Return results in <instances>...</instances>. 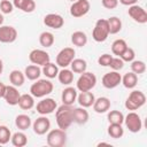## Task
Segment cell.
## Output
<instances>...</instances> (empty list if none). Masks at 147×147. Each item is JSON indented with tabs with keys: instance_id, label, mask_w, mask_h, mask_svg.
I'll return each mask as SVG.
<instances>
[{
	"instance_id": "cell-1",
	"label": "cell",
	"mask_w": 147,
	"mask_h": 147,
	"mask_svg": "<svg viewBox=\"0 0 147 147\" xmlns=\"http://www.w3.org/2000/svg\"><path fill=\"white\" fill-rule=\"evenodd\" d=\"M55 119L60 129L67 130L74 123V107L69 105H62L56 108Z\"/></svg>"
},
{
	"instance_id": "cell-2",
	"label": "cell",
	"mask_w": 147,
	"mask_h": 147,
	"mask_svg": "<svg viewBox=\"0 0 147 147\" xmlns=\"http://www.w3.org/2000/svg\"><path fill=\"white\" fill-rule=\"evenodd\" d=\"M54 85L49 79H37L30 87V94L34 98H44L53 92Z\"/></svg>"
},
{
	"instance_id": "cell-3",
	"label": "cell",
	"mask_w": 147,
	"mask_h": 147,
	"mask_svg": "<svg viewBox=\"0 0 147 147\" xmlns=\"http://www.w3.org/2000/svg\"><path fill=\"white\" fill-rule=\"evenodd\" d=\"M46 141L49 147H63L67 142L65 130H62L59 127V129H53V130L48 131Z\"/></svg>"
},
{
	"instance_id": "cell-4",
	"label": "cell",
	"mask_w": 147,
	"mask_h": 147,
	"mask_svg": "<svg viewBox=\"0 0 147 147\" xmlns=\"http://www.w3.org/2000/svg\"><path fill=\"white\" fill-rule=\"evenodd\" d=\"M95 85H96V76L93 72L84 71L83 74H80L79 78L77 79L76 88L79 92H85V91H91Z\"/></svg>"
},
{
	"instance_id": "cell-5",
	"label": "cell",
	"mask_w": 147,
	"mask_h": 147,
	"mask_svg": "<svg viewBox=\"0 0 147 147\" xmlns=\"http://www.w3.org/2000/svg\"><path fill=\"white\" fill-rule=\"evenodd\" d=\"M145 103H146V95L141 91L134 90L126 98V100H125V108L127 110L134 111V110L141 108Z\"/></svg>"
},
{
	"instance_id": "cell-6",
	"label": "cell",
	"mask_w": 147,
	"mask_h": 147,
	"mask_svg": "<svg viewBox=\"0 0 147 147\" xmlns=\"http://www.w3.org/2000/svg\"><path fill=\"white\" fill-rule=\"evenodd\" d=\"M109 36V28L108 22L106 18H99L95 22L94 29L92 31V37L96 42H103L107 40Z\"/></svg>"
},
{
	"instance_id": "cell-7",
	"label": "cell",
	"mask_w": 147,
	"mask_h": 147,
	"mask_svg": "<svg viewBox=\"0 0 147 147\" xmlns=\"http://www.w3.org/2000/svg\"><path fill=\"white\" fill-rule=\"evenodd\" d=\"M76 52L72 47H64L62 48L57 55H56V64L57 67L61 68H67L70 65V63L72 62V60L75 59Z\"/></svg>"
},
{
	"instance_id": "cell-8",
	"label": "cell",
	"mask_w": 147,
	"mask_h": 147,
	"mask_svg": "<svg viewBox=\"0 0 147 147\" xmlns=\"http://www.w3.org/2000/svg\"><path fill=\"white\" fill-rule=\"evenodd\" d=\"M91 9V3L88 0H76L70 6V15L79 18L85 16Z\"/></svg>"
},
{
	"instance_id": "cell-9",
	"label": "cell",
	"mask_w": 147,
	"mask_h": 147,
	"mask_svg": "<svg viewBox=\"0 0 147 147\" xmlns=\"http://www.w3.org/2000/svg\"><path fill=\"white\" fill-rule=\"evenodd\" d=\"M124 123L129 131L132 133H138L142 129V121L140 116L134 111H130L126 116H124Z\"/></svg>"
},
{
	"instance_id": "cell-10",
	"label": "cell",
	"mask_w": 147,
	"mask_h": 147,
	"mask_svg": "<svg viewBox=\"0 0 147 147\" xmlns=\"http://www.w3.org/2000/svg\"><path fill=\"white\" fill-rule=\"evenodd\" d=\"M129 16L137 23L139 24H145L147 23V11L145 10L144 7L139 5H132L127 9Z\"/></svg>"
},
{
	"instance_id": "cell-11",
	"label": "cell",
	"mask_w": 147,
	"mask_h": 147,
	"mask_svg": "<svg viewBox=\"0 0 147 147\" xmlns=\"http://www.w3.org/2000/svg\"><path fill=\"white\" fill-rule=\"evenodd\" d=\"M29 60L32 64H37L39 67H42V65H45L46 63H48L51 61V57H49V54L46 51L36 48V49H32L30 52Z\"/></svg>"
},
{
	"instance_id": "cell-12",
	"label": "cell",
	"mask_w": 147,
	"mask_h": 147,
	"mask_svg": "<svg viewBox=\"0 0 147 147\" xmlns=\"http://www.w3.org/2000/svg\"><path fill=\"white\" fill-rule=\"evenodd\" d=\"M56 108H57L56 101L52 98H45V99L40 100L36 106L37 113L40 115H49V114L54 113V110H56Z\"/></svg>"
},
{
	"instance_id": "cell-13",
	"label": "cell",
	"mask_w": 147,
	"mask_h": 147,
	"mask_svg": "<svg viewBox=\"0 0 147 147\" xmlns=\"http://www.w3.org/2000/svg\"><path fill=\"white\" fill-rule=\"evenodd\" d=\"M101 82H102V85H103L106 88L111 90V88L117 87V86L121 84V82H122V76H121V74H119L118 71L113 70V71H109V72L105 74Z\"/></svg>"
},
{
	"instance_id": "cell-14",
	"label": "cell",
	"mask_w": 147,
	"mask_h": 147,
	"mask_svg": "<svg viewBox=\"0 0 147 147\" xmlns=\"http://www.w3.org/2000/svg\"><path fill=\"white\" fill-rule=\"evenodd\" d=\"M32 129L33 132L38 136L46 134L51 129V121L46 117V115H41L37 119H34V122L32 123Z\"/></svg>"
},
{
	"instance_id": "cell-15",
	"label": "cell",
	"mask_w": 147,
	"mask_h": 147,
	"mask_svg": "<svg viewBox=\"0 0 147 147\" xmlns=\"http://www.w3.org/2000/svg\"><path fill=\"white\" fill-rule=\"evenodd\" d=\"M17 38V30L11 25H1L0 26V42L10 44L14 42Z\"/></svg>"
},
{
	"instance_id": "cell-16",
	"label": "cell",
	"mask_w": 147,
	"mask_h": 147,
	"mask_svg": "<svg viewBox=\"0 0 147 147\" xmlns=\"http://www.w3.org/2000/svg\"><path fill=\"white\" fill-rule=\"evenodd\" d=\"M44 24L51 29H61L64 24V18L60 15V14H55V13H51V14H47L45 15L44 20H42Z\"/></svg>"
},
{
	"instance_id": "cell-17",
	"label": "cell",
	"mask_w": 147,
	"mask_h": 147,
	"mask_svg": "<svg viewBox=\"0 0 147 147\" xmlns=\"http://www.w3.org/2000/svg\"><path fill=\"white\" fill-rule=\"evenodd\" d=\"M20 96H21V93L18 92V90H17L16 86H14V85H8V86L6 87V92H5L3 99H5V101H6L9 106H16V105H18Z\"/></svg>"
},
{
	"instance_id": "cell-18",
	"label": "cell",
	"mask_w": 147,
	"mask_h": 147,
	"mask_svg": "<svg viewBox=\"0 0 147 147\" xmlns=\"http://www.w3.org/2000/svg\"><path fill=\"white\" fill-rule=\"evenodd\" d=\"M77 95H78L77 88L71 87V86L65 87V88L62 91V94H61V99H62L63 105L72 106V105L75 103V101L77 100Z\"/></svg>"
},
{
	"instance_id": "cell-19",
	"label": "cell",
	"mask_w": 147,
	"mask_h": 147,
	"mask_svg": "<svg viewBox=\"0 0 147 147\" xmlns=\"http://www.w3.org/2000/svg\"><path fill=\"white\" fill-rule=\"evenodd\" d=\"M110 100L107 98V96H100L98 99L94 100L92 107H93V110L98 114H103V113H107L109 109H110Z\"/></svg>"
},
{
	"instance_id": "cell-20",
	"label": "cell",
	"mask_w": 147,
	"mask_h": 147,
	"mask_svg": "<svg viewBox=\"0 0 147 147\" xmlns=\"http://www.w3.org/2000/svg\"><path fill=\"white\" fill-rule=\"evenodd\" d=\"M94 100H95L94 94L91 91H85V92H80L77 95V100L76 101H78V103H79L80 107L88 108V107H92Z\"/></svg>"
},
{
	"instance_id": "cell-21",
	"label": "cell",
	"mask_w": 147,
	"mask_h": 147,
	"mask_svg": "<svg viewBox=\"0 0 147 147\" xmlns=\"http://www.w3.org/2000/svg\"><path fill=\"white\" fill-rule=\"evenodd\" d=\"M90 118L88 111L86 110V108L84 107H78V108H74V123L78 124V125H84L87 123Z\"/></svg>"
},
{
	"instance_id": "cell-22",
	"label": "cell",
	"mask_w": 147,
	"mask_h": 147,
	"mask_svg": "<svg viewBox=\"0 0 147 147\" xmlns=\"http://www.w3.org/2000/svg\"><path fill=\"white\" fill-rule=\"evenodd\" d=\"M13 5L15 8L24 13H32L36 9L34 0H13Z\"/></svg>"
},
{
	"instance_id": "cell-23",
	"label": "cell",
	"mask_w": 147,
	"mask_h": 147,
	"mask_svg": "<svg viewBox=\"0 0 147 147\" xmlns=\"http://www.w3.org/2000/svg\"><path fill=\"white\" fill-rule=\"evenodd\" d=\"M9 82L11 85H14L16 87H21L25 82L24 72H22L21 70H17V69L11 70L9 74Z\"/></svg>"
},
{
	"instance_id": "cell-24",
	"label": "cell",
	"mask_w": 147,
	"mask_h": 147,
	"mask_svg": "<svg viewBox=\"0 0 147 147\" xmlns=\"http://www.w3.org/2000/svg\"><path fill=\"white\" fill-rule=\"evenodd\" d=\"M18 106L23 110H30L34 107V96L32 94H21L18 100Z\"/></svg>"
},
{
	"instance_id": "cell-25",
	"label": "cell",
	"mask_w": 147,
	"mask_h": 147,
	"mask_svg": "<svg viewBox=\"0 0 147 147\" xmlns=\"http://www.w3.org/2000/svg\"><path fill=\"white\" fill-rule=\"evenodd\" d=\"M57 78H59V82L61 84H63V85H70L74 82V72H72L71 69L62 68L61 70H59Z\"/></svg>"
},
{
	"instance_id": "cell-26",
	"label": "cell",
	"mask_w": 147,
	"mask_h": 147,
	"mask_svg": "<svg viewBox=\"0 0 147 147\" xmlns=\"http://www.w3.org/2000/svg\"><path fill=\"white\" fill-rule=\"evenodd\" d=\"M41 75V69L37 64H30L24 70V76L29 80H37Z\"/></svg>"
},
{
	"instance_id": "cell-27",
	"label": "cell",
	"mask_w": 147,
	"mask_h": 147,
	"mask_svg": "<svg viewBox=\"0 0 147 147\" xmlns=\"http://www.w3.org/2000/svg\"><path fill=\"white\" fill-rule=\"evenodd\" d=\"M121 83L123 84V86L125 88H129V90L134 88L137 86V84H138V75H136L132 71L131 72H126L122 77V82Z\"/></svg>"
},
{
	"instance_id": "cell-28",
	"label": "cell",
	"mask_w": 147,
	"mask_h": 147,
	"mask_svg": "<svg viewBox=\"0 0 147 147\" xmlns=\"http://www.w3.org/2000/svg\"><path fill=\"white\" fill-rule=\"evenodd\" d=\"M15 125L17 129L24 131V130H28L32 125V122H31L30 116H28L25 114H20L15 118Z\"/></svg>"
},
{
	"instance_id": "cell-29",
	"label": "cell",
	"mask_w": 147,
	"mask_h": 147,
	"mask_svg": "<svg viewBox=\"0 0 147 147\" xmlns=\"http://www.w3.org/2000/svg\"><path fill=\"white\" fill-rule=\"evenodd\" d=\"M41 72H42L48 79H52V78L57 77V74H59V67H57L56 63H52V62L49 61L48 63H46L45 65H42Z\"/></svg>"
},
{
	"instance_id": "cell-30",
	"label": "cell",
	"mask_w": 147,
	"mask_h": 147,
	"mask_svg": "<svg viewBox=\"0 0 147 147\" xmlns=\"http://www.w3.org/2000/svg\"><path fill=\"white\" fill-rule=\"evenodd\" d=\"M71 42L77 47H83L87 44V36L83 31H75L71 34Z\"/></svg>"
},
{
	"instance_id": "cell-31",
	"label": "cell",
	"mask_w": 147,
	"mask_h": 147,
	"mask_svg": "<svg viewBox=\"0 0 147 147\" xmlns=\"http://www.w3.org/2000/svg\"><path fill=\"white\" fill-rule=\"evenodd\" d=\"M108 28H109V34H116L122 30V21L117 16H111L107 20Z\"/></svg>"
},
{
	"instance_id": "cell-32",
	"label": "cell",
	"mask_w": 147,
	"mask_h": 147,
	"mask_svg": "<svg viewBox=\"0 0 147 147\" xmlns=\"http://www.w3.org/2000/svg\"><path fill=\"white\" fill-rule=\"evenodd\" d=\"M10 141L15 147H24L28 144V137L24 132H15L11 134Z\"/></svg>"
},
{
	"instance_id": "cell-33",
	"label": "cell",
	"mask_w": 147,
	"mask_h": 147,
	"mask_svg": "<svg viewBox=\"0 0 147 147\" xmlns=\"http://www.w3.org/2000/svg\"><path fill=\"white\" fill-rule=\"evenodd\" d=\"M71 70L75 74H83L87 69V62L84 59H74L70 63Z\"/></svg>"
},
{
	"instance_id": "cell-34",
	"label": "cell",
	"mask_w": 147,
	"mask_h": 147,
	"mask_svg": "<svg viewBox=\"0 0 147 147\" xmlns=\"http://www.w3.org/2000/svg\"><path fill=\"white\" fill-rule=\"evenodd\" d=\"M54 41H55L54 34L52 32H49V31H44L39 36V42H40V45L42 47H46V48L51 47V46H53Z\"/></svg>"
},
{
	"instance_id": "cell-35",
	"label": "cell",
	"mask_w": 147,
	"mask_h": 147,
	"mask_svg": "<svg viewBox=\"0 0 147 147\" xmlns=\"http://www.w3.org/2000/svg\"><path fill=\"white\" fill-rule=\"evenodd\" d=\"M107 118L110 124H123L124 123V115L119 110H110L107 115Z\"/></svg>"
},
{
	"instance_id": "cell-36",
	"label": "cell",
	"mask_w": 147,
	"mask_h": 147,
	"mask_svg": "<svg viewBox=\"0 0 147 147\" xmlns=\"http://www.w3.org/2000/svg\"><path fill=\"white\" fill-rule=\"evenodd\" d=\"M126 47H127V44H126V41H125L124 39H116V40L111 44V52H113L114 55L119 56V55L124 52V49H125Z\"/></svg>"
},
{
	"instance_id": "cell-37",
	"label": "cell",
	"mask_w": 147,
	"mask_h": 147,
	"mask_svg": "<svg viewBox=\"0 0 147 147\" xmlns=\"http://www.w3.org/2000/svg\"><path fill=\"white\" fill-rule=\"evenodd\" d=\"M108 134L114 138V139H118L122 138L124 134V129L122 127V124H110L108 126Z\"/></svg>"
},
{
	"instance_id": "cell-38",
	"label": "cell",
	"mask_w": 147,
	"mask_h": 147,
	"mask_svg": "<svg viewBox=\"0 0 147 147\" xmlns=\"http://www.w3.org/2000/svg\"><path fill=\"white\" fill-rule=\"evenodd\" d=\"M131 70L136 75L144 74L146 71V63L144 61H140V60H133L131 62Z\"/></svg>"
},
{
	"instance_id": "cell-39",
	"label": "cell",
	"mask_w": 147,
	"mask_h": 147,
	"mask_svg": "<svg viewBox=\"0 0 147 147\" xmlns=\"http://www.w3.org/2000/svg\"><path fill=\"white\" fill-rule=\"evenodd\" d=\"M11 138V132L6 125L0 124V145H6Z\"/></svg>"
},
{
	"instance_id": "cell-40",
	"label": "cell",
	"mask_w": 147,
	"mask_h": 147,
	"mask_svg": "<svg viewBox=\"0 0 147 147\" xmlns=\"http://www.w3.org/2000/svg\"><path fill=\"white\" fill-rule=\"evenodd\" d=\"M119 57L124 61V62H132L133 60H134V57H136V53H134V51L131 48V47H126L125 49H124V52L119 55Z\"/></svg>"
},
{
	"instance_id": "cell-41",
	"label": "cell",
	"mask_w": 147,
	"mask_h": 147,
	"mask_svg": "<svg viewBox=\"0 0 147 147\" xmlns=\"http://www.w3.org/2000/svg\"><path fill=\"white\" fill-rule=\"evenodd\" d=\"M14 9V5L13 2H10V0H1L0 1V11L2 14H10Z\"/></svg>"
},
{
	"instance_id": "cell-42",
	"label": "cell",
	"mask_w": 147,
	"mask_h": 147,
	"mask_svg": "<svg viewBox=\"0 0 147 147\" xmlns=\"http://www.w3.org/2000/svg\"><path fill=\"white\" fill-rule=\"evenodd\" d=\"M109 67H110L113 70L118 71V70L123 69V67H124V61H123L119 56H116V57H114V56H113V59H111V61H110Z\"/></svg>"
},
{
	"instance_id": "cell-43",
	"label": "cell",
	"mask_w": 147,
	"mask_h": 147,
	"mask_svg": "<svg viewBox=\"0 0 147 147\" xmlns=\"http://www.w3.org/2000/svg\"><path fill=\"white\" fill-rule=\"evenodd\" d=\"M111 59H113V55H110V54H108V53H105V54H102V55L99 56L98 63H99L100 65H102V67H109Z\"/></svg>"
},
{
	"instance_id": "cell-44",
	"label": "cell",
	"mask_w": 147,
	"mask_h": 147,
	"mask_svg": "<svg viewBox=\"0 0 147 147\" xmlns=\"http://www.w3.org/2000/svg\"><path fill=\"white\" fill-rule=\"evenodd\" d=\"M101 3L107 9H114L118 6V0H101Z\"/></svg>"
},
{
	"instance_id": "cell-45",
	"label": "cell",
	"mask_w": 147,
	"mask_h": 147,
	"mask_svg": "<svg viewBox=\"0 0 147 147\" xmlns=\"http://www.w3.org/2000/svg\"><path fill=\"white\" fill-rule=\"evenodd\" d=\"M122 5H124V6H132V5H137V2L139 1V0H118Z\"/></svg>"
},
{
	"instance_id": "cell-46",
	"label": "cell",
	"mask_w": 147,
	"mask_h": 147,
	"mask_svg": "<svg viewBox=\"0 0 147 147\" xmlns=\"http://www.w3.org/2000/svg\"><path fill=\"white\" fill-rule=\"evenodd\" d=\"M6 87H7V85H5L2 82H0V98H3L5 92H6Z\"/></svg>"
},
{
	"instance_id": "cell-47",
	"label": "cell",
	"mask_w": 147,
	"mask_h": 147,
	"mask_svg": "<svg viewBox=\"0 0 147 147\" xmlns=\"http://www.w3.org/2000/svg\"><path fill=\"white\" fill-rule=\"evenodd\" d=\"M2 71H3V62H2V60L0 59V75L2 74Z\"/></svg>"
},
{
	"instance_id": "cell-48",
	"label": "cell",
	"mask_w": 147,
	"mask_h": 147,
	"mask_svg": "<svg viewBox=\"0 0 147 147\" xmlns=\"http://www.w3.org/2000/svg\"><path fill=\"white\" fill-rule=\"evenodd\" d=\"M3 21H5V18H3V15H2V13H0V26L3 24Z\"/></svg>"
},
{
	"instance_id": "cell-49",
	"label": "cell",
	"mask_w": 147,
	"mask_h": 147,
	"mask_svg": "<svg viewBox=\"0 0 147 147\" xmlns=\"http://www.w3.org/2000/svg\"><path fill=\"white\" fill-rule=\"evenodd\" d=\"M101 145H107V146H110V144H109V142H103V141H101V142H99V144H98V146H101Z\"/></svg>"
},
{
	"instance_id": "cell-50",
	"label": "cell",
	"mask_w": 147,
	"mask_h": 147,
	"mask_svg": "<svg viewBox=\"0 0 147 147\" xmlns=\"http://www.w3.org/2000/svg\"><path fill=\"white\" fill-rule=\"evenodd\" d=\"M69 1H72V2H74V1H76V0H69Z\"/></svg>"
},
{
	"instance_id": "cell-51",
	"label": "cell",
	"mask_w": 147,
	"mask_h": 147,
	"mask_svg": "<svg viewBox=\"0 0 147 147\" xmlns=\"http://www.w3.org/2000/svg\"><path fill=\"white\" fill-rule=\"evenodd\" d=\"M0 121H1V119H0Z\"/></svg>"
}]
</instances>
